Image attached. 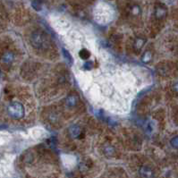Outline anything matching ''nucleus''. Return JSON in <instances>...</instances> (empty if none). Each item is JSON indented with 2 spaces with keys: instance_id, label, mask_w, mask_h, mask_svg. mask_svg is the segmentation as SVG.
I'll list each match as a JSON object with an SVG mask.
<instances>
[{
  "instance_id": "1",
  "label": "nucleus",
  "mask_w": 178,
  "mask_h": 178,
  "mask_svg": "<svg viewBox=\"0 0 178 178\" xmlns=\"http://www.w3.org/2000/svg\"><path fill=\"white\" fill-rule=\"evenodd\" d=\"M171 144L176 147V148H178V137H175L174 139H172L171 140Z\"/></svg>"
}]
</instances>
